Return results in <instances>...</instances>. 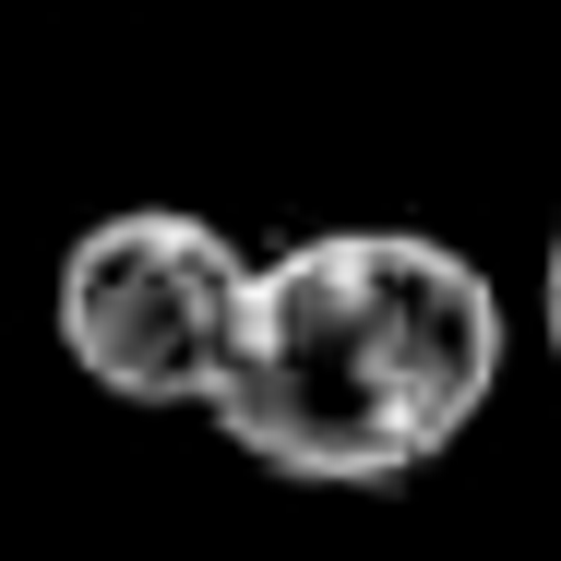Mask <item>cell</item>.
Instances as JSON below:
<instances>
[{
    "mask_svg": "<svg viewBox=\"0 0 561 561\" xmlns=\"http://www.w3.org/2000/svg\"><path fill=\"white\" fill-rule=\"evenodd\" d=\"M502 382V299L431 227H323L263 251L216 431L299 490H394L443 466Z\"/></svg>",
    "mask_w": 561,
    "mask_h": 561,
    "instance_id": "cell-1",
    "label": "cell"
},
{
    "mask_svg": "<svg viewBox=\"0 0 561 561\" xmlns=\"http://www.w3.org/2000/svg\"><path fill=\"white\" fill-rule=\"evenodd\" d=\"M538 323H550V358H561V227H550V263H538Z\"/></svg>",
    "mask_w": 561,
    "mask_h": 561,
    "instance_id": "cell-3",
    "label": "cell"
},
{
    "mask_svg": "<svg viewBox=\"0 0 561 561\" xmlns=\"http://www.w3.org/2000/svg\"><path fill=\"white\" fill-rule=\"evenodd\" d=\"M251 251L192 204H119V216L72 227L60 275H48V323L60 358L119 394V407H192L216 419L239 335H251Z\"/></svg>",
    "mask_w": 561,
    "mask_h": 561,
    "instance_id": "cell-2",
    "label": "cell"
}]
</instances>
